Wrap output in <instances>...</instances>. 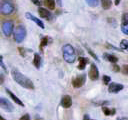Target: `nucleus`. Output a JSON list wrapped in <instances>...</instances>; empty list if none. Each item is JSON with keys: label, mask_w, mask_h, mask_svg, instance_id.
<instances>
[{"label": "nucleus", "mask_w": 128, "mask_h": 120, "mask_svg": "<svg viewBox=\"0 0 128 120\" xmlns=\"http://www.w3.org/2000/svg\"><path fill=\"white\" fill-rule=\"evenodd\" d=\"M11 75L14 79V81L16 83H18L20 86L26 88V89H31L33 90L34 89V84L33 82L28 78L26 77L25 75H23L21 72H19L17 69H12L11 71Z\"/></svg>", "instance_id": "f257e3e1"}, {"label": "nucleus", "mask_w": 128, "mask_h": 120, "mask_svg": "<svg viewBox=\"0 0 128 120\" xmlns=\"http://www.w3.org/2000/svg\"><path fill=\"white\" fill-rule=\"evenodd\" d=\"M62 55L67 63H74L76 60V52L71 44H65L62 47Z\"/></svg>", "instance_id": "f03ea898"}, {"label": "nucleus", "mask_w": 128, "mask_h": 120, "mask_svg": "<svg viewBox=\"0 0 128 120\" xmlns=\"http://www.w3.org/2000/svg\"><path fill=\"white\" fill-rule=\"evenodd\" d=\"M26 28L25 26L23 25H18L16 28H15V31L13 33V36H14V40L17 42V43H21L25 37H26Z\"/></svg>", "instance_id": "7ed1b4c3"}, {"label": "nucleus", "mask_w": 128, "mask_h": 120, "mask_svg": "<svg viewBox=\"0 0 128 120\" xmlns=\"http://www.w3.org/2000/svg\"><path fill=\"white\" fill-rule=\"evenodd\" d=\"M1 13L3 15H9L14 12L15 6L11 0H2L1 2Z\"/></svg>", "instance_id": "20e7f679"}, {"label": "nucleus", "mask_w": 128, "mask_h": 120, "mask_svg": "<svg viewBox=\"0 0 128 120\" xmlns=\"http://www.w3.org/2000/svg\"><path fill=\"white\" fill-rule=\"evenodd\" d=\"M13 30H14V23H13V21L6 20V21H4L2 23V32H3V34L5 36L9 37L12 33H14Z\"/></svg>", "instance_id": "39448f33"}, {"label": "nucleus", "mask_w": 128, "mask_h": 120, "mask_svg": "<svg viewBox=\"0 0 128 120\" xmlns=\"http://www.w3.org/2000/svg\"><path fill=\"white\" fill-rule=\"evenodd\" d=\"M85 81H86V75L85 74H80L72 80V85H73L74 88H80L85 84Z\"/></svg>", "instance_id": "423d86ee"}, {"label": "nucleus", "mask_w": 128, "mask_h": 120, "mask_svg": "<svg viewBox=\"0 0 128 120\" xmlns=\"http://www.w3.org/2000/svg\"><path fill=\"white\" fill-rule=\"evenodd\" d=\"M88 76L91 80H97L99 78V71H98V68L97 66L92 63L90 65V69H89V72H88Z\"/></svg>", "instance_id": "0eeeda50"}, {"label": "nucleus", "mask_w": 128, "mask_h": 120, "mask_svg": "<svg viewBox=\"0 0 128 120\" xmlns=\"http://www.w3.org/2000/svg\"><path fill=\"white\" fill-rule=\"evenodd\" d=\"M38 14H39L40 17H42L43 19H46L48 21L53 18V14L49 10H47L46 8H43V7H39L38 8Z\"/></svg>", "instance_id": "6e6552de"}, {"label": "nucleus", "mask_w": 128, "mask_h": 120, "mask_svg": "<svg viewBox=\"0 0 128 120\" xmlns=\"http://www.w3.org/2000/svg\"><path fill=\"white\" fill-rule=\"evenodd\" d=\"M0 105H1V108H2V109L6 110V111H8V112H12V111L14 110L13 105L9 102V100H7V99L4 98V97H1V98H0Z\"/></svg>", "instance_id": "1a4fd4ad"}, {"label": "nucleus", "mask_w": 128, "mask_h": 120, "mask_svg": "<svg viewBox=\"0 0 128 120\" xmlns=\"http://www.w3.org/2000/svg\"><path fill=\"white\" fill-rule=\"evenodd\" d=\"M121 31L128 35V13H124L121 17Z\"/></svg>", "instance_id": "9d476101"}, {"label": "nucleus", "mask_w": 128, "mask_h": 120, "mask_svg": "<svg viewBox=\"0 0 128 120\" xmlns=\"http://www.w3.org/2000/svg\"><path fill=\"white\" fill-rule=\"evenodd\" d=\"M124 88V86L122 84H119V83H115V82H111L108 86V91L110 93H118L120 92L122 89Z\"/></svg>", "instance_id": "9b49d317"}, {"label": "nucleus", "mask_w": 128, "mask_h": 120, "mask_svg": "<svg viewBox=\"0 0 128 120\" xmlns=\"http://www.w3.org/2000/svg\"><path fill=\"white\" fill-rule=\"evenodd\" d=\"M25 17L27 18V19H29V20H32L33 22H35L40 28H42V29H44L45 28V26H44V23L39 19V18H37V17H35L34 15H32L31 13H29V12H26L25 13Z\"/></svg>", "instance_id": "f8f14e48"}, {"label": "nucleus", "mask_w": 128, "mask_h": 120, "mask_svg": "<svg viewBox=\"0 0 128 120\" xmlns=\"http://www.w3.org/2000/svg\"><path fill=\"white\" fill-rule=\"evenodd\" d=\"M72 105V99L69 95H64L61 98V106L64 108H69Z\"/></svg>", "instance_id": "ddd939ff"}, {"label": "nucleus", "mask_w": 128, "mask_h": 120, "mask_svg": "<svg viewBox=\"0 0 128 120\" xmlns=\"http://www.w3.org/2000/svg\"><path fill=\"white\" fill-rule=\"evenodd\" d=\"M5 91H6V93H7V94H8V95L11 97V99H12V100H13V101H14L16 104H18L19 106L24 107L23 102H22V101H21V100H20V99H19V98H18V97H17V96H16V95L13 93V92H11V91H10L8 88H6V89H5Z\"/></svg>", "instance_id": "4468645a"}, {"label": "nucleus", "mask_w": 128, "mask_h": 120, "mask_svg": "<svg viewBox=\"0 0 128 120\" xmlns=\"http://www.w3.org/2000/svg\"><path fill=\"white\" fill-rule=\"evenodd\" d=\"M103 57H104V59H106L107 61H109V62H111V63H113V64H116V62L118 61V57H116V56L113 55V54L104 53V54H103Z\"/></svg>", "instance_id": "2eb2a0df"}, {"label": "nucleus", "mask_w": 128, "mask_h": 120, "mask_svg": "<svg viewBox=\"0 0 128 120\" xmlns=\"http://www.w3.org/2000/svg\"><path fill=\"white\" fill-rule=\"evenodd\" d=\"M87 63H88V59L87 58H85V57H79V64H78L77 68L79 70H84L85 67H86V65H87Z\"/></svg>", "instance_id": "dca6fc26"}, {"label": "nucleus", "mask_w": 128, "mask_h": 120, "mask_svg": "<svg viewBox=\"0 0 128 120\" xmlns=\"http://www.w3.org/2000/svg\"><path fill=\"white\" fill-rule=\"evenodd\" d=\"M33 64H34V66H35L37 69H39L40 66H41V56H40L38 53H35V54H34Z\"/></svg>", "instance_id": "f3484780"}, {"label": "nucleus", "mask_w": 128, "mask_h": 120, "mask_svg": "<svg viewBox=\"0 0 128 120\" xmlns=\"http://www.w3.org/2000/svg\"><path fill=\"white\" fill-rule=\"evenodd\" d=\"M43 4L49 10H54L55 9V0H43Z\"/></svg>", "instance_id": "a211bd4d"}, {"label": "nucleus", "mask_w": 128, "mask_h": 120, "mask_svg": "<svg viewBox=\"0 0 128 120\" xmlns=\"http://www.w3.org/2000/svg\"><path fill=\"white\" fill-rule=\"evenodd\" d=\"M101 5H102L103 9H105V10H109V9L111 8L112 1H111V0H101Z\"/></svg>", "instance_id": "6ab92c4d"}, {"label": "nucleus", "mask_w": 128, "mask_h": 120, "mask_svg": "<svg viewBox=\"0 0 128 120\" xmlns=\"http://www.w3.org/2000/svg\"><path fill=\"white\" fill-rule=\"evenodd\" d=\"M102 111L106 116H110V115H114L115 114V109H109L107 107H102Z\"/></svg>", "instance_id": "aec40b11"}, {"label": "nucleus", "mask_w": 128, "mask_h": 120, "mask_svg": "<svg viewBox=\"0 0 128 120\" xmlns=\"http://www.w3.org/2000/svg\"><path fill=\"white\" fill-rule=\"evenodd\" d=\"M48 42H49V38H48L47 36H44V37L41 39V43H40V49L42 50L44 46H47Z\"/></svg>", "instance_id": "412c9836"}, {"label": "nucleus", "mask_w": 128, "mask_h": 120, "mask_svg": "<svg viewBox=\"0 0 128 120\" xmlns=\"http://www.w3.org/2000/svg\"><path fill=\"white\" fill-rule=\"evenodd\" d=\"M90 7H96L99 4V0H85Z\"/></svg>", "instance_id": "4be33fe9"}, {"label": "nucleus", "mask_w": 128, "mask_h": 120, "mask_svg": "<svg viewBox=\"0 0 128 120\" xmlns=\"http://www.w3.org/2000/svg\"><path fill=\"white\" fill-rule=\"evenodd\" d=\"M120 48L121 49H125L128 51V41L126 39H123L121 42H120Z\"/></svg>", "instance_id": "5701e85b"}, {"label": "nucleus", "mask_w": 128, "mask_h": 120, "mask_svg": "<svg viewBox=\"0 0 128 120\" xmlns=\"http://www.w3.org/2000/svg\"><path fill=\"white\" fill-rule=\"evenodd\" d=\"M102 81H103L104 84L109 85V84H110V81H111V78H110L109 76H107V75H103V77H102Z\"/></svg>", "instance_id": "b1692460"}, {"label": "nucleus", "mask_w": 128, "mask_h": 120, "mask_svg": "<svg viewBox=\"0 0 128 120\" xmlns=\"http://www.w3.org/2000/svg\"><path fill=\"white\" fill-rule=\"evenodd\" d=\"M86 49H87L88 53H89V54H90V55H91V56H92V57H93V58H94V59H95L96 61H99V59H98L97 55H96V54H95V53H94V52H93V51H92V50H91V49H90L89 47H87V46H86Z\"/></svg>", "instance_id": "393cba45"}, {"label": "nucleus", "mask_w": 128, "mask_h": 120, "mask_svg": "<svg viewBox=\"0 0 128 120\" xmlns=\"http://www.w3.org/2000/svg\"><path fill=\"white\" fill-rule=\"evenodd\" d=\"M31 2L34 4V5H36V6H41L42 5V0H31Z\"/></svg>", "instance_id": "a878e982"}, {"label": "nucleus", "mask_w": 128, "mask_h": 120, "mask_svg": "<svg viewBox=\"0 0 128 120\" xmlns=\"http://www.w3.org/2000/svg\"><path fill=\"white\" fill-rule=\"evenodd\" d=\"M122 72H123L124 74L128 75V65H127V64H124V65L122 66Z\"/></svg>", "instance_id": "bb28decb"}, {"label": "nucleus", "mask_w": 128, "mask_h": 120, "mask_svg": "<svg viewBox=\"0 0 128 120\" xmlns=\"http://www.w3.org/2000/svg\"><path fill=\"white\" fill-rule=\"evenodd\" d=\"M0 65H1V67H2V69L5 71V72H7V68L5 67V65H4V63H3V57L1 56L0 57Z\"/></svg>", "instance_id": "cd10ccee"}, {"label": "nucleus", "mask_w": 128, "mask_h": 120, "mask_svg": "<svg viewBox=\"0 0 128 120\" xmlns=\"http://www.w3.org/2000/svg\"><path fill=\"white\" fill-rule=\"evenodd\" d=\"M112 68H113V71H114V72H119V71H120V67H119L117 64H113Z\"/></svg>", "instance_id": "c85d7f7f"}, {"label": "nucleus", "mask_w": 128, "mask_h": 120, "mask_svg": "<svg viewBox=\"0 0 128 120\" xmlns=\"http://www.w3.org/2000/svg\"><path fill=\"white\" fill-rule=\"evenodd\" d=\"M19 120H30V116H29V114H24L23 116H21V118Z\"/></svg>", "instance_id": "c756f323"}, {"label": "nucleus", "mask_w": 128, "mask_h": 120, "mask_svg": "<svg viewBox=\"0 0 128 120\" xmlns=\"http://www.w3.org/2000/svg\"><path fill=\"white\" fill-rule=\"evenodd\" d=\"M18 50L20 51V53H21V55H22V56H25V50H24L23 48L19 47V48H18Z\"/></svg>", "instance_id": "7c9ffc66"}, {"label": "nucleus", "mask_w": 128, "mask_h": 120, "mask_svg": "<svg viewBox=\"0 0 128 120\" xmlns=\"http://www.w3.org/2000/svg\"><path fill=\"white\" fill-rule=\"evenodd\" d=\"M56 2H57V4H58L60 7L62 6V0H56Z\"/></svg>", "instance_id": "2f4dec72"}, {"label": "nucleus", "mask_w": 128, "mask_h": 120, "mask_svg": "<svg viewBox=\"0 0 128 120\" xmlns=\"http://www.w3.org/2000/svg\"><path fill=\"white\" fill-rule=\"evenodd\" d=\"M0 77H1V84H2V83H3V81H4V76H3V74H2V73L0 74Z\"/></svg>", "instance_id": "473e14b6"}, {"label": "nucleus", "mask_w": 128, "mask_h": 120, "mask_svg": "<svg viewBox=\"0 0 128 120\" xmlns=\"http://www.w3.org/2000/svg\"><path fill=\"white\" fill-rule=\"evenodd\" d=\"M83 120H91V119L89 118V116H88V115H85V116H84V119H83Z\"/></svg>", "instance_id": "72a5a7b5"}, {"label": "nucleus", "mask_w": 128, "mask_h": 120, "mask_svg": "<svg viewBox=\"0 0 128 120\" xmlns=\"http://www.w3.org/2000/svg\"><path fill=\"white\" fill-rule=\"evenodd\" d=\"M115 5H119V3H120V0H115Z\"/></svg>", "instance_id": "f704fd0d"}, {"label": "nucleus", "mask_w": 128, "mask_h": 120, "mask_svg": "<svg viewBox=\"0 0 128 120\" xmlns=\"http://www.w3.org/2000/svg\"><path fill=\"white\" fill-rule=\"evenodd\" d=\"M118 120H127L125 117H123V118H120V119H118Z\"/></svg>", "instance_id": "c9c22d12"}, {"label": "nucleus", "mask_w": 128, "mask_h": 120, "mask_svg": "<svg viewBox=\"0 0 128 120\" xmlns=\"http://www.w3.org/2000/svg\"><path fill=\"white\" fill-rule=\"evenodd\" d=\"M0 120H5V119H4V117H2V116H1V117H0Z\"/></svg>", "instance_id": "e433bc0d"}, {"label": "nucleus", "mask_w": 128, "mask_h": 120, "mask_svg": "<svg viewBox=\"0 0 128 120\" xmlns=\"http://www.w3.org/2000/svg\"><path fill=\"white\" fill-rule=\"evenodd\" d=\"M36 120H41L40 118H38V117H36Z\"/></svg>", "instance_id": "4c0bfd02"}]
</instances>
